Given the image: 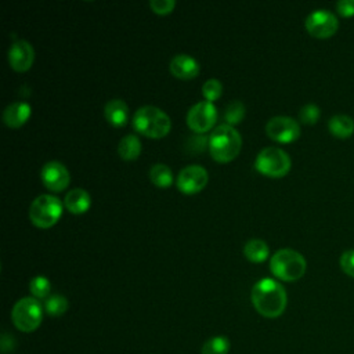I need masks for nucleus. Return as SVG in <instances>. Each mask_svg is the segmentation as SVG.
<instances>
[{
    "label": "nucleus",
    "mask_w": 354,
    "mask_h": 354,
    "mask_svg": "<svg viewBox=\"0 0 354 354\" xmlns=\"http://www.w3.org/2000/svg\"><path fill=\"white\" fill-rule=\"evenodd\" d=\"M68 310V300L62 295H50L44 300V311L51 317H59Z\"/></svg>",
    "instance_id": "5701e85b"
},
{
    "label": "nucleus",
    "mask_w": 354,
    "mask_h": 354,
    "mask_svg": "<svg viewBox=\"0 0 354 354\" xmlns=\"http://www.w3.org/2000/svg\"><path fill=\"white\" fill-rule=\"evenodd\" d=\"M170 72L178 79H194L198 76L201 66L199 62L188 54H176L170 61Z\"/></svg>",
    "instance_id": "4468645a"
},
{
    "label": "nucleus",
    "mask_w": 354,
    "mask_h": 354,
    "mask_svg": "<svg viewBox=\"0 0 354 354\" xmlns=\"http://www.w3.org/2000/svg\"><path fill=\"white\" fill-rule=\"evenodd\" d=\"M29 290L33 297L39 299H47L51 292V282L44 275H36L29 282Z\"/></svg>",
    "instance_id": "b1692460"
},
{
    "label": "nucleus",
    "mask_w": 354,
    "mask_h": 354,
    "mask_svg": "<svg viewBox=\"0 0 354 354\" xmlns=\"http://www.w3.org/2000/svg\"><path fill=\"white\" fill-rule=\"evenodd\" d=\"M250 300L256 311L266 318L282 315L288 304L285 288L272 278L259 279L250 292Z\"/></svg>",
    "instance_id": "f257e3e1"
},
{
    "label": "nucleus",
    "mask_w": 354,
    "mask_h": 354,
    "mask_svg": "<svg viewBox=\"0 0 354 354\" xmlns=\"http://www.w3.org/2000/svg\"><path fill=\"white\" fill-rule=\"evenodd\" d=\"M290 165L292 162L289 155L278 147L263 148L254 159V169L259 173L272 178H279L288 174Z\"/></svg>",
    "instance_id": "0eeeda50"
},
{
    "label": "nucleus",
    "mask_w": 354,
    "mask_h": 354,
    "mask_svg": "<svg viewBox=\"0 0 354 354\" xmlns=\"http://www.w3.org/2000/svg\"><path fill=\"white\" fill-rule=\"evenodd\" d=\"M174 6H176L174 0H151L149 1V7L152 8V11L160 15L171 12Z\"/></svg>",
    "instance_id": "c85d7f7f"
},
{
    "label": "nucleus",
    "mask_w": 354,
    "mask_h": 354,
    "mask_svg": "<svg viewBox=\"0 0 354 354\" xmlns=\"http://www.w3.org/2000/svg\"><path fill=\"white\" fill-rule=\"evenodd\" d=\"M91 196L83 188H72L64 198V206L73 214H83L90 209Z\"/></svg>",
    "instance_id": "dca6fc26"
},
{
    "label": "nucleus",
    "mask_w": 354,
    "mask_h": 354,
    "mask_svg": "<svg viewBox=\"0 0 354 354\" xmlns=\"http://www.w3.org/2000/svg\"><path fill=\"white\" fill-rule=\"evenodd\" d=\"M328 129L337 138H347L354 133V120L348 115H335L328 122Z\"/></svg>",
    "instance_id": "a211bd4d"
},
{
    "label": "nucleus",
    "mask_w": 354,
    "mask_h": 354,
    "mask_svg": "<svg viewBox=\"0 0 354 354\" xmlns=\"http://www.w3.org/2000/svg\"><path fill=\"white\" fill-rule=\"evenodd\" d=\"M267 136L277 142H292L300 136L299 123L290 116H274L266 123Z\"/></svg>",
    "instance_id": "9d476101"
},
{
    "label": "nucleus",
    "mask_w": 354,
    "mask_h": 354,
    "mask_svg": "<svg viewBox=\"0 0 354 354\" xmlns=\"http://www.w3.org/2000/svg\"><path fill=\"white\" fill-rule=\"evenodd\" d=\"M217 116V108L213 102L199 101L189 108L187 113V124L195 133H206L214 126Z\"/></svg>",
    "instance_id": "6e6552de"
},
{
    "label": "nucleus",
    "mask_w": 354,
    "mask_h": 354,
    "mask_svg": "<svg viewBox=\"0 0 354 354\" xmlns=\"http://www.w3.org/2000/svg\"><path fill=\"white\" fill-rule=\"evenodd\" d=\"M268 246L263 239H249L245 245H243V254L245 257L252 261V263H261L268 257Z\"/></svg>",
    "instance_id": "aec40b11"
},
{
    "label": "nucleus",
    "mask_w": 354,
    "mask_h": 354,
    "mask_svg": "<svg viewBox=\"0 0 354 354\" xmlns=\"http://www.w3.org/2000/svg\"><path fill=\"white\" fill-rule=\"evenodd\" d=\"M149 178L153 185L159 188H167L173 184L171 169L165 163H155L149 169Z\"/></svg>",
    "instance_id": "412c9836"
},
{
    "label": "nucleus",
    "mask_w": 354,
    "mask_h": 354,
    "mask_svg": "<svg viewBox=\"0 0 354 354\" xmlns=\"http://www.w3.org/2000/svg\"><path fill=\"white\" fill-rule=\"evenodd\" d=\"M242 148V137L234 126L218 124L210 134L209 149L214 160L227 163L235 159Z\"/></svg>",
    "instance_id": "f03ea898"
},
{
    "label": "nucleus",
    "mask_w": 354,
    "mask_h": 354,
    "mask_svg": "<svg viewBox=\"0 0 354 354\" xmlns=\"http://www.w3.org/2000/svg\"><path fill=\"white\" fill-rule=\"evenodd\" d=\"M336 10L342 17H353L354 15V0H340L336 3Z\"/></svg>",
    "instance_id": "c756f323"
},
{
    "label": "nucleus",
    "mask_w": 354,
    "mask_h": 354,
    "mask_svg": "<svg viewBox=\"0 0 354 354\" xmlns=\"http://www.w3.org/2000/svg\"><path fill=\"white\" fill-rule=\"evenodd\" d=\"M64 203L51 194L36 196L29 207V218L39 228L53 227L61 217Z\"/></svg>",
    "instance_id": "39448f33"
},
{
    "label": "nucleus",
    "mask_w": 354,
    "mask_h": 354,
    "mask_svg": "<svg viewBox=\"0 0 354 354\" xmlns=\"http://www.w3.org/2000/svg\"><path fill=\"white\" fill-rule=\"evenodd\" d=\"M133 127L137 133H141L151 138L165 137L171 127L169 115L158 106L144 105L140 106L133 115Z\"/></svg>",
    "instance_id": "7ed1b4c3"
},
{
    "label": "nucleus",
    "mask_w": 354,
    "mask_h": 354,
    "mask_svg": "<svg viewBox=\"0 0 354 354\" xmlns=\"http://www.w3.org/2000/svg\"><path fill=\"white\" fill-rule=\"evenodd\" d=\"M41 183L46 188L54 192H59L69 185L71 176L66 166L58 160H50L43 165L40 171Z\"/></svg>",
    "instance_id": "f8f14e48"
},
{
    "label": "nucleus",
    "mask_w": 354,
    "mask_h": 354,
    "mask_svg": "<svg viewBox=\"0 0 354 354\" xmlns=\"http://www.w3.org/2000/svg\"><path fill=\"white\" fill-rule=\"evenodd\" d=\"M243 116H245V105L242 101L234 100L225 106L224 119H225L227 124L235 126L243 119Z\"/></svg>",
    "instance_id": "393cba45"
},
{
    "label": "nucleus",
    "mask_w": 354,
    "mask_h": 354,
    "mask_svg": "<svg viewBox=\"0 0 354 354\" xmlns=\"http://www.w3.org/2000/svg\"><path fill=\"white\" fill-rule=\"evenodd\" d=\"M339 263H340V268L343 270V272L347 274L348 277L354 278V249L343 252Z\"/></svg>",
    "instance_id": "cd10ccee"
},
{
    "label": "nucleus",
    "mask_w": 354,
    "mask_h": 354,
    "mask_svg": "<svg viewBox=\"0 0 354 354\" xmlns=\"http://www.w3.org/2000/svg\"><path fill=\"white\" fill-rule=\"evenodd\" d=\"M321 111L315 104H306L299 111V119L304 124H314L319 119Z\"/></svg>",
    "instance_id": "bb28decb"
},
{
    "label": "nucleus",
    "mask_w": 354,
    "mask_h": 354,
    "mask_svg": "<svg viewBox=\"0 0 354 354\" xmlns=\"http://www.w3.org/2000/svg\"><path fill=\"white\" fill-rule=\"evenodd\" d=\"M35 61V50L28 40L18 39L8 48V64L17 72L28 71Z\"/></svg>",
    "instance_id": "ddd939ff"
},
{
    "label": "nucleus",
    "mask_w": 354,
    "mask_h": 354,
    "mask_svg": "<svg viewBox=\"0 0 354 354\" xmlns=\"http://www.w3.org/2000/svg\"><path fill=\"white\" fill-rule=\"evenodd\" d=\"M209 181L207 170L201 165H188L177 176V188L188 195L202 191Z\"/></svg>",
    "instance_id": "9b49d317"
},
{
    "label": "nucleus",
    "mask_w": 354,
    "mask_h": 354,
    "mask_svg": "<svg viewBox=\"0 0 354 354\" xmlns=\"http://www.w3.org/2000/svg\"><path fill=\"white\" fill-rule=\"evenodd\" d=\"M230 340L225 336H213L207 339L201 350V354H228Z\"/></svg>",
    "instance_id": "4be33fe9"
},
{
    "label": "nucleus",
    "mask_w": 354,
    "mask_h": 354,
    "mask_svg": "<svg viewBox=\"0 0 354 354\" xmlns=\"http://www.w3.org/2000/svg\"><path fill=\"white\" fill-rule=\"evenodd\" d=\"M306 259L295 249L283 248L277 250L270 259V270L281 281L293 282L300 279L306 272Z\"/></svg>",
    "instance_id": "20e7f679"
},
{
    "label": "nucleus",
    "mask_w": 354,
    "mask_h": 354,
    "mask_svg": "<svg viewBox=\"0 0 354 354\" xmlns=\"http://www.w3.org/2000/svg\"><path fill=\"white\" fill-rule=\"evenodd\" d=\"M306 29L307 32L318 39H326L335 35L339 28V22L336 15L328 10H314L306 18Z\"/></svg>",
    "instance_id": "1a4fd4ad"
},
{
    "label": "nucleus",
    "mask_w": 354,
    "mask_h": 354,
    "mask_svg": "<svg viewBox=\"0 0 354 354\" xmlns=\"http://www.w3.org/2000/svg\"><path fill=\"white\" fill-rule=\"evenodd\" d=\"M11 319L14 326L18 330H22L26 333L33 332L41 324L43 306L33 296L22 297L14 304L11 310Z\"/></svg>",
    "instance_id": "423d86ee"
},
{
    "label": "nucleus",
    "mask_w": 354,
    "mask_h": 354,
    "mask_svg": "<svg viewBox=\"0 0 354 354\" xmlns=\"http://www.w3.org/2000/svg\"><path fill=\"white\" fill-rule=\"evenodd\" d=\"M221 93H223V84L216 77L207 79L202 86V94L206 98V101H209V102L216 101L221 95Z\"/></svg>",
    "instance_id": "a878e982"
},
{
    "label": "nucleus",
    "mask_w": 354,
    "mask_h": 354,
    "mask_svg": "<svg viewBox=\"0 0 354 354\" xmlns=\"http://www.w3.org/2000/svg\"><path fill=\"white\" fill-rule=\"evenodd\" d=\"M104 115L105 119L116 127H122L129 120V106L127 104L120 98H112L109 100L104 106Z\"/></svg>",
    "instance_id": "f3484780"
},
{
    "label": "nucleus",
    "mask_w": 354,
    "mask_h": 354,
    "mask_svg": "<svg viewBox=\"0 0 354 354\" xmlns=\"http://www.w3.org/2000/svg\"><path fill=\"white\" fill-rule=\"evenodd\" d=\"M118 153L124 160H134L141 153V141L136 134H127L118 144Z\"/></svg>",
    "instance_id": "6ab92c4d"
},
{
    "label": "nucleus",
    "mask_w": 354,
    "mask_h": 354,
    "mask_svg": "<svg viewBox=\"0 0 354 354\" xmlns=\"http://www.w3.org/2000/svg\"><path fill=\"white\" fill-rule=\"evenodd\" d=\"M32 108L25 101H15L8 104L3 111V122L8 127H21L30 118Z\"/></svg>",
    "instance_id": "2eb2a0df"
}]
</instances>
